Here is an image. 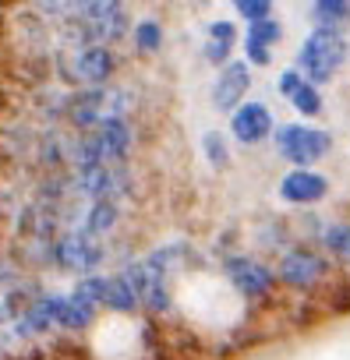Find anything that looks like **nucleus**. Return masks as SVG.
Segmentation results:
<instances>
[{
    "instance_id": "20e7f679",
    "label": "nucleus",
    "mask_w": 350,
    "mask_h": 360,
    "mask_svg": "<svg viewBox=\"0 0 350 360\" xmlns=\"http://www.w3.org/2000/svg\"><path fill=\"white\" fill-rule=\"evenodd\" d=\"M120 60L113 53V46L106 43H92V46H78V50H68L61 71L68 82L75 85H85V89H96V85H110L113 75H117Z\"/></svg>"
},
{
    "instance_id": "9d476101",
    "label": "nucleus",
    "mask_w": 350,
    "mask_h": 360,
    "mask_svg": "<svg viewBox=\"0 0 350 360\" xmlns=\"http://www.w3.org/2000/svg\"><path fill=\"white\" fill-rule=\"evenodd\" d=\"M220 75H216V82H213V89H209V103H213V110L216 113H230V110H237L244 99H248V92H251V68H248V60H227L223 68H216Z\"/></svg>"
},
{
    "instance_id": "dca6fc26",
    "label": "nucleus",
    "mask_w": 350,
    "mask_h": 360,
    "mask_svg": "<svg viewBox=\"0 0 350 360\" xmlns=\"http://www.w3.org/2000/svg\"><path fill=\"white\" fill-rule=\"evenodd\" d=\"M318 244L343 265H350V223H325L318 233Z\"/></svg>"
},
{
    "instance_id": "f257e3e1",
    "label": "nucleus",
    "mask_w": 350,
    "mask_h": 360,
    "mask_svg": "<svg viewBox=\"0 0 350 360\" xmlns=\"http://www.w3.org/2000/svg\"><path fill=\"white\" fill-rule=\"evenodd\" d=\"M346 60H350V39H346V32L318 29V25L301 39V46L294 53V68L304 75V82H311L318 89L329 85V82H336V75L346 68Z\"/></svg>"
},
{
    "instance_id": "4468645a",
    "label": "nucleus",
    "mask_w": 350,
    "mask_h": 360,
    "mask_svg": "<svg viewBox=\"0 0 350 360\" xmlns=\"http://www.w3.org/2000/svg\"><path fill=\"white\" fill-rule=\"evenodd\" d=\"M131 43H135V50L142 53V57H156L159 50H163V43H166V32H163V22L159 18H152V15H145V18H138L135 25H131Z\"/></svg>"
},
{
    "instance_id": "412c9836",
    "label": "nucleus",
    "mask_w": 350,
    "mask_h": 360,
    "mask_svg": "<svg viewBox=\"0 0 350 360\" xmlns=\"http://www.w3.org/2000/svg\"><path fill=\"white\" fill-rule=\"evenodd\" d=\"M230 53H234V46H230V43L206 39V46H202V57H206V64H213V68H223V64L230 60Z\"/></svg>"
},
{
    "instance_id": "ddd939ff",
    "label": "nucleus",
    "mask_w": 350,
    "mask_h": 360,
    "mask_svg": "<svg viewBox=\"0 0 350 360\" xmlns=\"http://www.w3.org/2000/svg\"><path fill=\"white\" fill-rule=\"evenodd\" d=\"M311 25L318 29H336L346 32L350 29V0H311Z\"/></svg>"
},
{
    "instance_id": "6ab92c4d",
    "label": "nucleus",
    "mask_w": 350,
    "mask_h": 360,
    "mask_svg": "<svg viewBox=\"0 0 350 360\" xmlns=\"http://www.w3.org/2000/svg\"><path fill=\"white\" fill-rule=\"evenodd\" d=\"M230 4H234L237 18H244V22H258V18H269V15H273L276 0H230Z\"/></svg>"
},
{
    "instance_id": "39448f33",
    "label": "nucleus",
    "mask_w": 350,
    "mask_h": 360,
    "mask_svg": "<svg viewBox=\"0 0 350 360\" xmlns=\"http://www.w3.org/2000/svg\"><path fill=\"white\" fill-rule=\"evenodd\" d=\"M273 276H276V283H283V286L304 293V290L318 286V283L329 276V262H325L318 251H311V248L301 244V248H290V251L280 255Z\"/></svg>"
},
{
    "instance_id": "423d86ee",
    "label": "nucleus",
    "mask_w": 350,
    "mask_h": 360,
    "mask_svg": "<svg viewBox=\"0 0 350 360\" xmlns=\"http://www.w3.org/2000/svg\"><path fill=\"white\" fill-rule=\"evenodd\" d=\"M223 276L227 283L244 297V300H269L273 290H276V276L269 265H262L258 258L251 255H230L223 262Z\"/></svg>"
},
{
    "instance_id": "f3484780",
    "label": "nucleus",
    "mask_w": 350,
    "mask_h": 360,
    "mask_svg": "<svg viewBox=\"0 0 350 360\" xmlns=\"http://www.w3.org/2000/svg\"><path fill=\"white\" fill-rule=\"evenodd\" d=\"M199 148H202V155L209 159V166L213 169H230V141H227V134L223 131H202V138H199Z\"/></svg>"
},
{
    "instance_id": "2eb2a0df",
    "label": "nucleus",
    "mask_w": 350,
    "mask_h": 360,
    "mask_svg": "<svg viewBox=\"0 0 350 360\" xmlns=\"http://www.w3.org/2000/svg\"><path fill=\"white\" fill-rule=\"evenodd\" d=\"M103 307L113 311V314H138V297L135 290L127 286V279L117 272V276H106V286H103Z\"/></svg>"
},
{
    "instance_id": "f03ea898",
    "label": "nucleus",
    "mask_w": 350,
    "mask_h": 360,
    "mask_svg": "<svg viewBox=\"0 0 350 360\" xmlns=\"http://www.w3.org/2000/svg\"><path fill=\"white\" fill-rule=\"evenodd\" d=\"M269 141H273L276 155L290 166H315L332 152V134L318 124H297V120L276 124Z\"/></svg>"
},
{
    "instance_id": "0eeeda50",
    "label": "nucleus",
    "mask_w": 350,
    "mask_h": 360,
    "mask_svg": "<svg viewBox=\"0 0 350 360\" xmlns=\"http://www.w3.org/2000/svg\"><path fill=\"white\" fill-rule=\"evenodd\" d=\"M329 191H332V180L325 173H318L315 166H294L290 173L280 176V184H276L280 202L301 205V209H311V205L325 202Z\"/></svg>"
},
{
    "instance_id": "7ed1b4c3",
    "label": "nucleus",
    "mask_w": 350,
    "mask_h": 360,
    "mask_svg": "<svg viewBox=\"0 0 350 360\" xmlns=\"http://www.w3.org/2000/svg\"><path fill=\"white\" fill-rule=\"evenodd\" d=\"M46 262L57 265L61 272L89 276V272H99V265L106 262V248L99 237H89L82 230H68V233H57L50 240Z\"/></svg>"
},
{
    "instance_id": "aec40b11",
    "label": "nucleus",
    "mask_w": 350,
    "mask_h": 360,
    "mask_svg": "<svg viewBox=\"0 0 350 360\" xmlns=\"http://www.w3.org/2000/svg\"><path fill=\"white\" fill-rule=\"evenodd\" d=\"M206 39H216V43H237V22H230V18H213L209 25H206Z\"/></svg>"
},
{
    "instance_id": "f8f14e48",
    "label": "nucleus",
    "mask_w": 350,
    "mask_h": 360,
    "mask_svg": "<svg viewBox=\"0 0 350 360\" xmlns=\"http://www.w3.org/2000/svg\"><path fill=\"white\" fill-rule=\"evenodd\" d=\"M117 223H120V202L117 198H92L89 202V209H85V216H82V233H89V237H110L113 230H117Z\"/></svg>"
},
{
    "instance_id": "6e6552de",
    "label": "nucleus",
    "mask_w": 350,
    "mask_h": 360,
    "mask_svg": "<svg viewBox=\"0 0 350 360\" xmlns=\"http://www.w3.org/2000/svg\"><path fill=\"white\" fill-rule=\"evenodd\" d=\"M85 131L92 138V148H96L99 162H106V166L127 162V155L135 148V127H131L127 117H103V120H96Z\"/></svg>"
},
{
    "instance_id": "9b49d317",
    "label": "nucleus",
    "mask_w": 350,
    "mask_h": 360,
    "mask_svg": "<svg viewBox=\"0 0 350 360\" xmlns=\"http://www.w3.org/2000/svg\"><path fill=\"white\" fill-rule=\"evenodd\" d=\"M276 92H280L301 117H308V120L322 117V110H325L322 89L311 85V82H304V75H301L297 68H283V71L276 75Z\"/></svg>"
},
{
    "instance_id": "a211bd4d",
    "label": "nucleus",
    "mask_w": 350,
    "mask_h": 360,
    "mask_svg": "<svg viewBox=\"0 0 350 360\" xmlns=\"http://www.w3.org/2000/svg\"><path fill=\"white\" fill-rule=\"evenodd\" d=\"M248 39H255V43H262V46H280L283 43V36H287V29H283V22L280 18H258V22H248V32H244Z\"/></svg>"
},
{
    "instance_id": "1a4fd4ad",
    "label": "nucleus",
    "mask_w": 350,
    "mask_h": 360,
    "mask_svg": "<svg viewBox=\"0 0 350 360\" xmlns=\"http://www.w3.org/2000/svg\"><path fill=\"white\" fill-rule=\"evenodd\" d=\"M276 120H273V110L262 103V99H244L237 110H230V138L244 148H255V145H265L269 134H273Z\"/></svg>"
}]
</instances>
